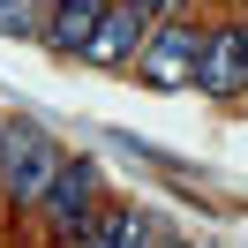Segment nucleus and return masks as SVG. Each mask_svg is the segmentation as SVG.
<instances>
[{
	"mask_svg": "<svg viewBox=\"0 0 248 248\" xmlns=\"http://www.w3.org/2000/svg\"><path fill=\"white\" fill-rule=\"evenodd\" d=\"M143 38H151V16H143L136 0H113V8H106V23H98V38H91V53H83V61H91V68H136Z\"/></svg>",
	"mask_w": 248,
	"mask_h": 248,
	"instance_id": "nucleus-6",
	"label": "nucleus"
},
{
	"mask_svg": "<svg viewBox=\"0 0 248 248\" xmlns=\"http://www.w3.org/2000/svg\"><path fill=\"white\" fill-rule=\"evenodd\" d=\"M121 211H128V203H106V211L83 226V241H76V248H113V241H121Z\"/></svg>",
	"mask_w": 248,
	"mask_h": 248,
	"instance_id": "nucleus-8",
	"label": "nucleus"
},
{
	"mask_svg": "<svg viewBox=\"0 0 248 248\" xmlns=\"http://www.w3.org/2000/svg\"><path fill=\"white\" fill-rule=\"evenodd\" d=\"M113 0H46V31H38V46L53 53V61H83L98 38V23H106Z\"/></svg>",
	"mask_w": 248,
	"mask_h": 248,
	"instance_id": "nucleus-5",
	"label": "nucleus"
},
{
	"mask_svg": "<svg viewBox=\"0 0 248 248\" xmlns=\"http://www.w3.org/2000/svg\"><path fill=\"white\" fill-rule=\"evenodd\" d=\"M136 8H143L151 23H166V16H188V0H136Z\"/></svg>",
	"mask_w": 248,
	"mask_h": 248,
	"instance_id": "nucleus-10",
	"label": "nucleus"
},
{
	"mask_svg": "<svg viewBox=\"0 0 248 248\" xmlns=\"http://www.w3.org/2000/svg\"><path fill=\"white\" fill-rule=\"evenodd\" d=\"M46 31V0H0V38H38Z\"/></svg>",
	"mask_w": 248,
	"mask_h": 248,
	"instance_id": "nucleus-7",
	"label": "nucleus"
},
{
	"mask_svg": "<svg viewBox=\"0 0 248 248\" xmlns=\"http://www.w3.org/2000/svg\"><path fill=\"white\" fill-rule=\"evenodd\" d=\"M98 181H106V173H98V158H68V166H61V181H53L46 211H38L53 248H76V241H83V226L106 211V203H98Z\"/></svg>",
	"mask_w": 248,
	"mask_h": 248,
	"instance_id": "nucleus-3",
	"label": "nucleus"
},
{
	"mask_svg": "<svg viewBox=\"0 0 248 248\" xmlns=\"http://www.w3.org/2000/svg\"><path fill=\"white\" fill-rule=\"evenodd\" d=\"M196 91L203 98H248V31L241 23H218L211 38H203V68H196Z\"/></svg>",
	"mask_w": 248,
	"mask_h": 248,
	"instance_id": "nucleus-4",
	"label": "nucleus"
},
{
	"mask_svg": "<svg viewBox=\"0 0 248 248\" xmlns=\"http://www.w3.org/2000/svg\"><path fill=\"white\" fill-rule=\"evenodd\" d=\"M158 241V218H143V211H121V241L113 248H151Z\"/></svg>",
	"mask_w": 248,
	"mask_h": 248,
	"instance_id": "nucleus-9",
	"label": "nucleus"
},
{
	"mask_svg": "<svg viewBox=\"0 0 248 248\" xmlns=\"http://www.w3.org/2000/svg\"><path fill=\"white\" fill-rule=\"evenodd\" d=\"M61 166H68V151L46 136V121H31V113H0V196L16 203V211H46Z\"/></svg>",
	"mask_w": 248,
	"mask_h": 248,
	"instance_id": "nucleus-1",
	"label": "nucleus"
},
{
	"mask_svg": "<svg viewBox=\"0 0 248 248\" xmlns=\"http://www.w3.org/2000/svg\"><path fill=\"white\" fill-rule=\"evenodd\" d=\"M203 23L196 16H166L151 23V38H143L136 53V83H151V91H196V68H203Z\"/></svg>",
	"mask_w": 248,
	"mask_h": 248,
	"instance_id": "nucleus-2",
	"label": "nucleus"
},
{
	"mask_svg": "<svg viewBox=\"0 0 248 248\" xmlns=\"http://www.w3.org/2000/svg\"><path fill=\"white\" fill-rule=\"evenodd\" d=\"M181 248H203V241H181Z\"/></svg>",
	"mask_w": 248,
	"mask_h": 248,
	"instance_id": "nucleus-11",
	"label": "nucleus"
}]
</instances>
